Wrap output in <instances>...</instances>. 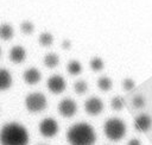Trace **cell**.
I'll return each instance as SVG.
<instances>
[{"label": "cell", "mask_w": 152, "mask_h": 145, "mask_svg": "<svg viewBox=\"0 0 152 145\" xmlns=\"http://www.w3.org/2000/svg\"><path fill=\"white\" fill-rule=\"evenodd\" d=\"M84 109L90 115H97L103 109V102L97 96H91L84 102Z\"/></svg>", "instance_id": "8"}, {"label": "cell", "mask_w": 152, "mask_h": 145, "mask_svg": "<svg viewBox=\"0 0 152 145\" xmlns=\"http://www.w3.org/2000/svg\"><path fill=\"white\" fill-rule=\"evenodd\" d=\"M58 63H59V57L56 53L50 52V53L44 56V64L48 68H55L58 65Z\"/></svg>", "instance_id": "14"}, {"label": "cell", "mask_w": 152, "mask_h": 145, "mask_svg": "<svg viewBox=\"0 0 152 145\" xmlns=\"http://www.w3.org/2000/svg\"><path fill=\"white\" fill-rule=\"evenodd\" d=\"M46 105H48V101H46V97L43 93L34 92V93L28 94L25 97V106L32 113L42 112L43 109H45Z\"/></svg>", "instance_id": "4"}, {"label": "cell", "mask_w": 152, "mask_h": 145, "mask_svg": "<svg viewBox=\"0 0 152 145\" xmlns=\"http://www.w3.org/2000/svg\"><path fill=\"white\" fill-rule=\"evenodd\" d=\"M10 59L13 62V63H21L25 57H26V51L23 46L20 45H17V46H13L11 50H10Z\"/></svg>", "instance_id": "11"}, {"label": "cell", "mask_w": 152, "mask_h": 145, "mask_svg": "<svg viewBox=\"0 0 152 145\" xmlns=\"http://www.w3.org/2000/svg\"><path fill=\"white\" fill-rule=\"evenodd\" d=\"M97 86L103 92H107L112 88V80L108 77V76H101L99 80H97Z\"/></svg>", "instance_id": "16"}, {"label": "cell", "mask_w": 152, "mask_h": 145, "mask_svg": "<svg viewBox=\"0 0 152 145\" xmlns=\"http://www.w3.org/2000/svg\"><path fill=\"white\" fill-rule=\"evenodd\" d=\"M132 102H133V106L135 108H142L145 106V99L141 95H135L133 97V101Z\"/></svg>", "instance_id": "22"}, {"label": "cell", "mask_w": 152, "mask_h": 145, "mask_svg": "<svg viewBox=\"0 0 152 145\" xmlns=\"http://www.w3.org/2000/svg\"><path fill=\"white\" fill-rule=\"evenodd\" d=\"M103 132L109 140L119 141L126 134V124L119 118H109L103 125Z\"/></svg>", "instance_id": "3"}, {"label": "cell", "mask_w": 152, "mask_h": 145, "mask_svg": "<svg viewBox=\"0 0 152 145\" xmlns=\"http://www.w3.org/2000/svg\"><path fill=\"white\" fill-rule=\"evenodd\" d=\"M58 112L64 118H71L77 112V105H76V102L72 99L65 97V99H63L59 102V105H58Z\"/></svg>", "instance_id": "6"}, {"label": "cell", "mask_w": 152, "mask_h": 145, "mask_svg": "<svg viewBox=\"0 0 152 145\" xmlns=\"http://www.w3.org/2000/svg\"><path fill=\"white\" fill-rule=\"evenodd\" d=\"M110 106H112V108L115 109V111L122 109L124 106H125V100H124V97H122V96H114V97L112 99V101H110Z\"/></svg>", "instance_id": "18"}, {"label": "cell", "mask_w": 152, "mask_h": 145, "mask_svg": "<svg viewBox=\"0 0 152 145\" xmlns=\"http://www.w3.org/2000/svg\"><path fill=\"white\" fill-rule=\"evenodd\" d=\"M14 34V30H13V26L8 23H4L0 25V38L7 40V39H11Z\"/></svg>", "instance_id": "13"}, {"label": "cell", "mask_w": 152, "mask_h": 145, "mask_svg": "<svg viewBox=\"0 0 152 145\" xmlns=\"http://www.w3.org/2000/svg\"><path fill=\"white\" fill-rule=\"evenodd\" d=\"M11 86H12L11 72L5 68H0V90H6Z\"/></svg>", "instance_id": "12"}, {"label": "cell", "mask_w": 152, "mask_h": 145, "mask_svg": "<svg viewBox=\"0 0 152 145\" xmlns=\"http://www.w3.org/2000/svg\"><path fill=\"white\" fill-rule=\"evenodd\" d=\"M122 86H124V88H125L126 90H132V89L134 88L135 83H134V81H133L132 78H125L124 82H122Z\"/></svg>", "instance_id": "23"}, {"label": "cell", "mask_w": 152, "mask_h": 145, "mask_svg": "<svg viewBox=\"0 0 152 145\" xmlns=\"http://www.w3.org/2000/svg\"><path fill=\"white\" fill-rule=\"evenodd\" d=\"M28 131L19 122H7L0 130L1 145H28Z\"/></svg>", "instance_id": "1"}, {"label": "cell", "mask_w": 152, "mask_h": 145, "mask_svg": "<svg viewBox=\"0 0 152 145\" xmlns=\"http://www.w3.org/2000/svg\"><path fill=\"white\" fill-rule=\"evenodd\" d=\"M59 131L58 124L53 118H45L39 124V132L45 138L55 137Z\"/></svg>", "instance_id": "5"}, {"label": "cell", "mask_w": 152, "mask_h": 145, "mask_svg": "<svg viewBox=\"0 0 152 145\" xmlns=\"http://www.w3.org/2000/svg\"><path fill=\"white\" fill-rule=\"evenodd\" d=\"M33 29H34V25H33V23L32 21H30V20H24L23 23H21V25H20V30L24 32V33H31L32 31H33Z\"/></svg>", "instance_id": "21"}, {"label": "cell", "mask_w": 152, "mask_h": 145, "mask_svg": "<svg viewBox=\"0 0 152 145\" xmlns=\"http://www.w3.org/2000/svg\"><path fill=\"white\" fill-rule=\"evenodd\" d=\"M52 42H53V36L50 32L45 31V32H42L39 34V43L43 46H49L52 44Z\"/></svg>", "instance_id": "17"}, {"label": "cell", "mask_w": 152, "mask_h": 145, "mask_svg": "<svg viewBox=\"0 0 152 145\" xmlns=\"http://www.w3.org/2000/svg\"><path fill=\"white\" fill-rule=\"evenodd\" d=\"M62 46H63V48H70V40L64 39L63 43H62Z\"/></svg>", "instance_id": "25"}, {"label": "cell", "mask_w": 152, "mask_h": 145, "mask_svg": "<svg viewBox=\"0 0 152 145\" xmlns=\"http://www.w3.org/2000/svg\"><path fill=\"white\" fill-rule=\"evenodd\" d=\"M0 57H1V48H0Z\"/></svg>", "instance_id": "26"}, {"label": "cell", "mask_w": 152, "mask_h": 145, "mask_svg": "<svg viewBox=\"0 0 152 145\" xmlns=\"http://www.w3.org/2000/svg\"><path fill=\"white\" fill-rule=\"evenodd\" d=\"M46 86L49 88V90L53 94H59L62 92H64L65 87H66V83H65V80L63 78V76L61 75H52L48 78V82H46Z\"/></svg>", "instance_id": "7"}, {"label": "cell", "mask_w": 152, "mask_h": 145, "mask_svg": "<svg viewBox=\"0 0 152 145\" xmlns=\"http://www.w3.org/2000/svg\"><path fill=\"white\" fill-rule=\"evenodd\" d=\"M23 77H24V81L26 83H28V84H36V83H38L40 81L42 74H40V71L37 68H28V69H26L24 71Z\"/></svg>", "instance_id": "10"}, {"label": "cell", "mask_w": 152, "mask_h": 145, "mask_svg": "<svg viewBox=\"0 0 152 145\" xmlns=\"http://www.w3.org/2000/svg\"><path fill=\"white\" fill-rule=\"evenodd\" d=\"M66 69H68V72H69L70 75H78V74L82 71V65H81V63H80L78 61L72 59V61H70V62L68 63Z\"/></svg>", "instance_id": "15"}, {"label": "cell", "mask_w": 152, "mask_h": 145, "mask_svg": "<svg viewBox=\"0 0 152 145\" xmlns=\"http://www.w3.org/2000/svg\"><path fill=\"white\" fill-rule=\"evenodd\" d=\"M127 145H141V141H140L139 139L133 138V139H131V140L127 143Z\"/></svg>", "instance_id": "24"}, {"label": "cell", "mask_w": 152, "mask_h": 145, "mask_svg": "<svg viewBox=\"0 0 152 145\" xmlns=\"http://www.w3.org/2000/svg\"><path fill=\"white\" fill-rule=\"evenodd\" d=\"M152 126V119L148 114H139L134 119V127L140 132H146Z\"/></svg>", "instance_id": "9"}, {"label": "cell", "mask_w": 152, "mask_h": 145, "mask_svg": "<svg viewBox=\"0 0 152 145\" xmlns=\"http://www.w3.org/2000/svg\"><path fill=\"white\" fill-rule=\"evenodd\" d=\"M90 68L94 71H100L103 68V61L100 57H93L90 59Z\"/></svg>", "instance_id": "20"}, {"label": "cell", "mask_w": 152, "mask_h": 145, "mask_svg": "<svg viewBox=\"0 0 152 145\" xmlns=\"http://www.w3.org/2000/svg\"><path fill=\"white\" fill-rule=\"evenodd\" d=\"M66 140L70 145H94L96 132L88 122H76L68 128Z\"/></svg>", "instance_id": "2"}, {"label": "cell", "mask_w": 152, "mask_h": 145, "mask_svg": "<svg viewBox=\"0 0 152 145\" xmlns=\"http://www.w3.org/2000/svg\"><path fill=\"white\" fill-rule=\"evenodd\" d=\"M87 89H88V84H87V82L83 81V80L76 81V82L74 83V90H75L77 94H83V93L87 92Z\"/></svg>", "instance_id": "19"}]
</instances>
